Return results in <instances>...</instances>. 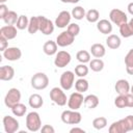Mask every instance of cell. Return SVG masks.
<instances>
[{
    "label": "cell",
    "instance_id": "9",
    "mask_svg": "<svg viewBox=\"0 0 133 133\" xmlns=\"http://www.w3.org/2000/svg\"><path fill=\"white\" fill-rule=\"evenodd\" d=\"M39 21V31L45 35H50L54 31V24L44 16H37Z\"/></svg>",
    "mask_w": 133,
    "mask_h": 133
},
{
    "label": "cell",
    "instance_id": "47",
    "mask_svg": "<svg viewBox=\"0 0 133 133\" xmlns=\"http://www.w3.org/2000/svg\"><path fill=\"white\" fill-rule=\"evenodd\" d=\"M60 1L63 3H70V0H60Z\"/></svg>",
    "mask_w": 133,
    "mask_h": 133
},
{
    "label": "cell",
    "instance_id": "30",
    "mask_svg": "<svg viewBox=\"0 0 133 133\" xmlns=\"http://www.w3.org/2000/svg\"><path fill=\"white\" fill-rule=\"evenodd\" d=\"M89 68L94 72H101L104 69V61L100 58H95L89 61Z\"/></svg>",
    "mask_w": 133,
    "mask_h": 133
},
{
    "label": "cell",
    "instance_id": "6",
    "mask_svg": "<svg viewBox=\"0 0 133 133\" xmlns=\"http://www.w3.org/2000/svg\"><path fill=\"white\" fill-rule=\"evenodd\" d=\"M109 19H110V22H112L113 24L117 25L118 27L122 24L128 22L127 15L123 10H121L118 8H113V9L110 10V12H109Z\"/></svg>",
    "mask_w": 133,
    "mask_h": 133
},
{
    "label": "cell",
    "instance_id": "8",
    "mask_svg": "<svg viewBox=\"0 0 133 133\" xmlns=\"http://www.w3.org/2000/svg\"><path fill=\"white\" fill-rule=\"evenodd\" d=\"M83 103H84L83 95L79 91L73 92L68 99V106L70 109H73V110H78L82 106Z\"/></svg>",
    "mask_w": 133,
    "mask_h": 133
},
{
    "label": "cell",
    "instance_id": "46",
    "mask_svg": "<svg viewBox=\"0 0 133 133\" xmlns=\"http://www.w3.org/2000/svg\"><path fill=\"white\" fill-rule=\"evenodd\" d=\"M80 0H70V3H78Z\"/></svg>",
    "mask_w": 133,
    "mask_h": 133
},
{
    "label": "cell",
    "instance_id": "23",
    "mask_svg": "<svg viewBox=\"0 0 133 133\" xmlns=\"http://www.w3.org/2000/svg\"><path fill=\"white\" fill-rule=\"evenodd\" d=\"M122 42H121V38L119 36H117L116 34H110L108 35V37L106 38V45L108 46V48L112 49V50H115L117 48H119Z\"/></svg>",
    "mask_w": 133,
    "mask_h": 133
},
{
    "label": "cell",
    "instance_id": "3",
    "mask_svg": "<svg viewBox=\"0 0 133 133\" xmlns=\"http://www.w3.org/2000/svg\"><path fill=\"white\" fill-rule=\"evenodd\" d=\"M49 85V78L45 73L38 72L31 78V86L36 90L45 89Z\"/></svg>",
    "mask_w": 133,
    "mask_h": 133
},
{
    "label": "cell",
    "instance_id": "44",
    "mask_svg": "<svg viewBox=\"0 0 133 133\" xmlns=\"http://www.w3.org/2000/svg\"><path fill=\"white\" fill-rule=\"evenodd\" d=\"M70 132L71 133H75V132H80V133H84L85 131L82 129V128H78V127H74V128H72L71 130H70Z\"/></svg>",
    "mask_w": 133,
    "mask_h": 133
},
{
    "label": "cell",
    "instance_id": "25",
    "mask_svg": "<svg viewBox=\"0 0 133 133\" xmlns=\"http://www.w3.org/2000/svg\"><path fill=\"white\" fill-rule=\"evenodd\" d=\"M119 33L123 37H130L133 36V25L130 22L124 23L119 26Z\"/></svg>",
    "mask_w": 133,
    "mask_h": 133
},
{
    "label": "cell",
    "instance_id": "24",
    "mask_svg": "<svg viewBox=\"0 0 133 133\" xmlns=\"http://www.w3.org/2000/svg\"><path fill=\"white\" fill-rule=\"evenodd\" d=\"M84 106L88 109H94L99 105V98L96 95H88L84 98Z\"/></svg>",
    "mask_w": 133,
    "mask_h": 133
},
{
    "label": "cell",
    "instance_id": "48",
    "mask_svg": "<svg viewBox=\"0 0 133 133\" xmlns=\"http://www.w3.org/2000/svg\"><path fill=\"white\" fill-rule=\"evenodd\" d=\"M130 92H131V94H133V85H132V86H131V88H130Z\"/></svg>",
    "mask_w": 133,
    "mask_h": 133
},
{
    "label": "cell",
    "instance_id": "19",
    "mask_svg": "<svg viewBox=\"0 0 133 133\" xmlns=\"http://www.w3.org/2000/svg\"><path fill=\"white\" fill-rule=\"evenodd\" d=\"M97 29L103 34H109L112 31V24L106 19H102L97 22Z\"/></svg>",
    "mask_w": 133,
    "mask_h": 133
},
{
    "label": "cell",
    "instance_id": "18",
    "mask_svg": "<svg viewBox=\"0 0 133 133\" xmlns=\"http://www.w3.org/2000/svg\"><path fill=\"white\" fill-rule=\"evenodd\" d=\"M130 84L126 79H119L116 81L114 85V89L118 95H126L130 92Z\"/></svg>",
    "mask_w": 133,
    "mask_h": 133
},
{
    "label": "cell",
    "instance_id": "15",
    "mask_svg": "<svg viewBox=\"0 0 133 133\" xmlns=\"http://www.w3.org/2000/svg\"><path fill=\"white\" fill-rule=\"evenodd\" d=\"M109 133H127L129 132V128L125 122L124 118L113 122L111 124V126L109 127Z\"/></svg>",
    "mask_w": 133,
    "mask_h": 133
},
{
    "label": "cell",
    "instance_id": "7",
    "mask_svg": "<svg viewBox=\"0 0 133 133\" xmlns=\"http://www.w3.org/2000/svg\"><path fill=\"white\" fill-rule=\"evenodd\" d=\"M75 80V74L72 71H65L60 76V87L63 90H70L74 85Z\"/></svg>",
    "mask_w": 133,
    "mask_h": 133
},
{
    "label": "cell",
    "instance_id": "16",
    "mask_svg": "<svg viewBox=\"0 0 133 133\" xmlns=\"http://www.w3.org/2000/svg\"><path fill=\"white\" fill-rule=\"evenodd\" d=\"M18 28L14 25H5L0 28V35L4 36L7 39H14L17 36Z\"/></svg>",
    "mask_w": 133,
    "mask_h": 133
},
{
    "label": "cell",
    "instance_id": "1",
    "mask_svg": "<svg viewBox=\"0 0 133 133\" xmlns=\"http://www.w3.org/2000/svg\"><path fill=\"white\" fill-rule=\"evenodd\" d=\"M26 127L30 132H36L42 128V119L36 111H31L26 116Z\"/></svg>",
    "mask_w": 133,
    "mask_h": 133
},
{
    "label": "cell",
    "instance_id": "35",
    "mask_svg": "<svg viewBox=\"0 0 133 133\" xmlns=\"http://www.w3.org/2000/svg\"><path fill=\"white\" fill-rule=\"evenodd\" d=\"M11 111L16 116H23L27 111V107L22 103H18L11 108Z\"/></svg>",
    "mask_w": 133,
    "mask_h": 133
},
{
    "label": "cell",
    "instance_id": "37",
    "mask_svg": "<svg viewBox=\"0 0 133 133\" xmlns=\"http://www.w3.org/2000/svg\"><path fill=\"white\" fill-rule=\"evenodd\" d=\"M75 74L79 78H84L88 74V66H86L85 63H80V64L76 65V68H75Z\"/></svg>",
    "mask_w": 133,
    "mask_h": 133
},
{
    "label": "cell",
    "instance_id": "26",
    "mask_svg": "<svg viewBox=\"0 0 133 133\" xmlns=\"http://www.w3.org/2000/svg\"><path fill=\"white\" fill-rule=\"evenodd\" d=\"M27 30L30 34H34L39 30V21L38 17H31L29 20V24L27 27Z\"/></svg>",
    "mask_w": 133,
    "mask_h": 133
},
{
    "label": "cell",
    "instance_id": "11",
    "mask_svg": "<svg viewBox=\"0 0 133 133\" xmlns=\"http://www.w3.org/2000/svg\"><path fill=\"white\" fill-rule=\"evenodd\" d=\"M71 54L66 51H59L56 53L55 55V59H54V64L57 68H64L70 62H71Z\"/></svg>",
    "mask_w": 133,
    "mask_h": 133
},
{
    "label": "cell",
    "instance_id": "14",
    "mask_svg": "<svg viewBox=\"0 0 133 133\" xmlns=\"http://www.w3.org/2000/svg\"><path fill=\"white\" fill-rule=\"evenodd\" d=\"M71 18L72 15L68 11V10H62L58 14L56 20H55V25L58 28H64L66 26H69L70 22H71Z\"/></svg>",
    "mask_w": 133,
    "mask_h": 133
},
{
    "label": "cell",
    "instance_id": "13",
    "mask_svg": "<svg viewBox=\"0 0 133 133\" xmlns=\"http://www.w3.org/2000/svg\"><path fill=\"white\" fill-rule=\"evenodd\" d=\"M22 56V52L18 47H8L3 51V57L9 61L19 60Z\"/></svg>",
    "mask_w": 133,
    "mask_h": 133
},
{
    "label": "cell",
    "instance_id": "2",
    "mask_svg": "<svg viewBox=\"0 0 133 133\" xmlns=\"http://www.w3.org/2000/svg\"><path fill=\"white\" fill-rule=\"evenodd\" d=\"M60 117H61L62 123L68 124V125H78L82 119L81 113L79 111L73 110V109L62 111Z\"/></svg>",
    "mask_w": 133,
    "mask_h": 133
},
{
    "label": "cell",
    "instance_id": "21",
    "mask_svg": "<svg viewBox=\"0 0 133 133\" xmlns=\"http://www.w3.org/2000/svg\"><path fill=\"white\" fill-rule=\"evenodd\" d=\"M28 103H29V106L31 108H41L44 104V99L42 98V96H39L38 94H32L29 99H28Z\"/></svg>",
    "mask_w": 133,
    "mask_h": 133
},
{
    "label": "cell",
    "instance_id": "45",
    "mask_svg": "<svg viewBox=\"0 0 133 133\" xmlns=\"http://www.w3.org/2000/svg\"><path fill=\"white\" fill-rule=\"evenodd\" d=\"M127 9H128L129 14H131V15L133 16V2H131V3H129V4H128Z\"/></svg>",
    "mask_w": 133,
    "mask_h": 133
},
{
    "label": "cell",
    "instance_id": "34",
    "mask_svg": "<svg viewBox=\"0 0 133 133\" xmlns=\"http://www.w3.org/2000/svg\"><path fill=\"white\" fill-rule=\"evenodd\" d=\"M114 105L117 108H125L128 107V99L127 94L126 95H118L114 100Z\"/></svg>",
    "mask_w": 133,
    "mask_h": 133
},
{
    "label": "cell",
    "instance_id": "20",
    "mask_svg": "<svg viewBox=\"0 0 133 133\" xmlns=\"http://www.w3.org/2000/svg\"><path fill=\"white\" fill-rule=\"evenodd\" d=\"M57 43L54 42V41H47L45 44H44V47H43V50H44V53L49 55V56H52L54 54L57 53Z\"/></svg>",
    "mask_w": 133,
    "mask_h": 133
},
{
    "label": "cell",
    "instance_id": "17",
    "mask_svg": "<svg viewBox=\"0 0 133 133\" xmlns=\"http://www.w3.org/2000/svg\"><path fill=\"white\" fill-rule=\"evenodd\" d=\"M15 77V70L10 65H2L0 68V80L10 81Z\"/></svg>",
    "mask_w": 133,
    "mask_h": 133
},
{
    "label": "cell",
    "instance_id": "10",
    "mask_svg": "<svg viewBox=\"0 0 133 133\" xmlns=\"http://www.w3.org/2000/svg\"><path fill=\"white\" fill-rule=\"evenodd\" d=\"M2 122H3V127L6 133H15L19 130V127H20L19 122L15 117L10 115H5Z\"/></svg>",
    "mask_w": 133,
    "mask_h": 133
},
{
    "label": "cell",
    "instance_id": "41",
    "mask_svg": "<svg viewBox=\"0 0 133 133\" xmlns=\"http://www.w3.org/2000/svg\"><path fill=\"white\" fill-rule=\"evenodd\" d=\"M124 119L129 128V131H133V115H128Z\"/></svg>",
    "mask_w": 133,
    "mask_h": 133
},
{
    "label": "cell",
    "instance_id": "42",
    "mask_svg": "<svg viewBox=\"0 0 133 133\" xmlns=\"http://www.w3.org/2000/svg\"><path fill=\"white\" fill-rule=\"evenodd\" d=\"M8 11H9V10H8L7 6H6L4 3H1V4H0V19L3 20V18L5 17V15H6Z\"/></svg>",
    "mask_w": 133,
    "mask_h": 133
},
{
    "label": "cell",
    "instance_id": "31",
    "mask_svg": "<svg viewBox=\"0 0 133 133\" xmlns=\"http://www.w3.org/2000/svg\"><path fill=\"white\" fill-rule=\"evenodd\" d=\"M85 18H86V20H87L89 23H96V22H98L99 19H100V12H99L97 9L91 8V9H89V10L86 12Z\"/></svg>",
    "mask_w": 133,
    "mask_h": 133
},
{
    "label": "cell",
    "instance_id": "49",
    "mask_svg": "<svg viewBox=\"0 0 133 133\" xmlns=\"http://www.w3.org/2000/svg\"><path fill=\"white\" fill-rule=\"evenodd\" d=\"M7 0H0V3H5Z\"/></svg>",
    "mask_w": 133,
    "mask_h": 133
},
{
    "label": "cell",
    "instance_id": "43",
    "mask_svg": "<svg viewBox=\"0 0 133 133\" xmlns=\"http://www.w3.org/2000/svg\"><path fill=\"white\" fill-rule=\"evenodd\" d=\"M41 131L43 133H54L55 132V129L52 126H50V125H44L41 128Z\"/></svg>",
    "mask_w": 133,
    "mask_h": 133
},
{
    "label": "cell",
    "instance_id": "22",
    "mask_svg": "<svg viewBox=\"0 0 133 133\" xmlns=\"http://www.w3.org/2000/svg\"><path fill=\"white\" fill-rule=\"evenodd\" d=\"M90 53H91V55H92L94 57H96V58H101V57H103V56L105 55L106 50H105V47H104L102 44L97 43V44L91 45V47H90Z\"/></svg>",
    "mask_w": 133,
    "mask_h": 133
},
{
    "label": "cell",
    "instance_id": "32",
    "mask_svg": "<svg viewBox=\"0 0 133 133\" xmlns=\"http://www.w3.org/2000/svg\"><path fill=\"white\" fill-rule=\"evenodd\" d=\"M72 17L76 20H82L86 12H85V9L82 7V6H75L73 9H72V12H71Z\"/></svg>",
    "mask_w": 133,
    "mask_h": 133
},
{
    "label": "cell",
    "instance_id": "5",
    "mask_svg": "<svg viewBox=\"0 0 133 133\" xmlns=\"http://www.w3.org/2000/svg\"><path fill=\"white\" fill-rule=\"evenodd\" d=\"M20 101H21V92L18 88L15 87L10 88L4 98V104L8 108H12L16 104L20 103Z\"/></svg>",
    "mask_w": 133,
    "mask_h": 133
},
{
    "label": "cell",
    "instance_id": "36",
    "mask_svg": "<svg viewBox=\"0 0 133 133\" xmlns=\"http://www.w3.org/2000/svg\"><path fill=\"white\" fill-rule=\"evenodd\" d=\"M92 126H94V128L97 129V130L104 129V128L107 126V118L104 117V116L96 117V118L92 121Z\"/></svg>",
    "mask_w": 133,
    "mask_h": 133
},
{
    "label": "cell",
    "instance_id": "39",
    "mask_svg": "<svg viewBox=\"0 0 133 133\" xmlns=\"http://www.w3.org/2000/svg\"><path fill=\"white\" fill-rule=\"evenodd\" d=\"M68 31L70 33H72L74 36H77L79 34V32H80V26L78 24H76V23H71L68 26Z\"/></svg>",
    "mask_w": 133,
    "mask_h": 133
},
{
    "label": "cell",
    "instance_id": "12",
    "mask_svg": "<svg viewBox=\"0 0 133 133\" xmlns=\"http://www.w3.org/2000/svg\"><path fill=\"white\" fill-rule=\"evenodd\" d=\"M74 39H75V36L66 30V31H62L57 35L56 43L59 47H68L74 43Z\"/></svg>",
    "mask_w": 133,
    "mask_h": 133
},
{
    "label": "cell",
    "instance_id": "29",
    "mask_svg": "<svg viewBox=\"0 0 133 133\" xmlns=\"http://www.w3.org/2000/svg\"><path fill=\"white\" fill-rule=\"evenodd\" d=\"M18 19H19V16L17 15V12L14 10H9L3 18V21L6 25H15L17 23Z\"/></svg>",
    "mask_w": 133,
    "mask_h": 133
},
{
    "label": "cell",
    "instance_id": "28",
    "mask_svg": "<svg viewBox=\"0 0 133 133\" xmlns=\"http://www.w3.org/2000/svg\"><path fill=\"white\" fill-rule=\"evenodd\" d=\"M88 87H89V83L84 78H79L75 82V88H76V90L79 91V92H81V94L84 92V91H86L88 89Z\"/></svg>",
    "mask_w": 133,
    "mask_h": 133
},
{
    "label": "cell",
    "instance_id": "4",
    "mask_svg": "<svg viewBox=\"0 0 133 133\" xmlns=\"http://www.w3.org/2000/svg\"><path fill=\"white\" fill-rule=\"evenodd\" d=\"M50 99L53 103H55L58 106H64L68 102L66 95L64 94L63 89L59 87H53L50 90Z\"/></svg>",
    "mask_w": 133,
    "mask_h": 133
},
{
    "label": "cell",
    "instance_id": "40",
    "mask_svg": "<svg viewBox=\"0 0 133 133\" xmlns=\"http://www.w3.org/2000/svg\"><path fill=\"white\" fill-rule=\"evenodd\" d=\"M7 38H5L4 36L0 35V50L3 52L6 48H8V43H7Z\"/></svg>",
    "mask_w": 133,
    "mask_h": 133
},
{
    "label": "cell",
    "instance_id": "38",
    "mask_svg": "<svg viewBox=\"0 0 133 133\" xmlns=\"http://www.w3.org/2000/svg\"><path fill=\"white\" fill-rule=\"evenodd\" d=\"M28 24H29L28 18L25 15H21V16H19V19H18V21L16 23V27L18 29H20V30H23V29L28 27Z\"/></svg>",
    "mask_w": 133,
    "mask_h": 133
},
{
    "label": "cell",
    "instance_id": "33",
    "mask_svg": "<svg viewBox=\"0 0 133 133\" xmlns=\"http://www.w3.org/2000/svg\"><path fill=\"white\" fill-rule=\"evenodd\" d=\"M76 58H77V60L79 62L86 63V62H89L90 61V54H89V52H87L85 50H80V51L77 52Z\"/></svg>",
    "mask_w": 133,
    "mask_h": 133
},
{
    "label": "cell",
    "instance_id": "27",
    "mask_svg": "<svg viewBox=\"0 0 133 133\" xmlns=\"http://www.w3.org/2000/svg\"><path fill=\"white\" fill-rule=\"evenodd\" d=\"M125 64L127 73L129 75H133V49L129 50V52L125 56Z\"/></svg>",
    "mask_w": 133,
    "mask_h": 133
},
{
    "label": "cell",
    "instance_id": "50",
    "mask_svg": "<svg viewBox=\"0 0 133 133\" xmlns=\"http://www.w3.org/2000/svg\"><path fill=\"white\" fill-rule=\"evenodd\" d=\"M129 22H130V23H131V24H132V25H133V18H132V19H131V20H130V21H129Z\"/></svg>",
    "mask_w": 133,
    "mask_h": 133
}]
</instances>
